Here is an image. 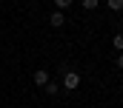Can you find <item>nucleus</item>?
Instances as JSON below:
<instances>
[{"mask_svg": "<svg viewBox=\"0 0 123 108\" xmlns=\"http://www.w3.org/2000/svg\"><path fill=\"white\" fill-rule=\"evenodd\" d=\"M66 91H77V85H80V74L74 71V68H69V71H63V82H60Z\"/></svg>", "mask_w": 123, "mask_h": 108, "instance_id": "1", "label": "nucleus"}, {"mask_svg": "<svg viewBox=\"0 0 123 108\" xmlns=\"http://www.w3.org/2000/svg\"><path fill=\"white\" fill-rule=\"evenodd\" d=\"M31 82H34V85H46V82H49V71H46V68H37V71L31 74Z\"/></svg>", "mask_w": 123, "mask_h": 108, "instance_id": "2", "label": "nucleus"}, {"mask_svg": "<svg viewBox=\"0 0 123 108\" xmlns=\"http://www.w3.org/2000/svg\"><path fill=\"white\" fill-rule=\"evenodd\" d=\"M60 88H63V85H60V82H55V80H49L46 85H43V91H46V94H52V97H57V94H60Z\"/></svg>", "mask_w": 123, "mask_h": 108, "instance_id": "3", "label": "nucleus"}, {"mask_svg": "<svg viewBox=\"0 0 123 108\" xmlns=\"http://www.w3.org/2000/svg\"><path fill=\"white\" fill-rule=\"evenodd\" d=\"M49 23H52L55 28H60L63 23H66V14H63V11H52V17H49Z\"/></svg>", "mask_w": 123, "mask_h": 108, "instance_id": "4", "label": "nucleus"}, {"mask_svg": "<svg viewBox=\"0 0 123 108\" xmlns=\"http://www.w3.org/2000/svg\"><path fill=\"white\" fill-rule=\"evenodd\" d=\"M106 6L112 11H123V0H106Z\"/></svg>", "mask_w": 123, "mask_h": 108, "instance_id": "5", "label": "nucleus"}, {"mask_svg": "<svg viewBox=\"0 0 123 108\" xmlns=\"http://www.w3.org/2000/svg\"><path fill=\"white\" fill-rule=\"evenodd\" d=\"M97 6H100V0H83V9H86V11H94Z\"/></svg>", "mask_w": 123, "mask_h": 108, "instance_id": "6", "label": "nucleus"}, {"mask_svg": "<svg viewBox=\"0 0 123 108\" xmlns=\"http://www.w3.org/2000/svg\"><path fill=\"white\" fill-rule=\"evenodd\" d=\"M112 46H115L117 51H123V34H115V37H112Z\"/></svg>", "mask_w": 123, "mask_h": 108, "instance_id": "7", "label": "nucleus"}, {"mask_svg": "<svg viewBox=\"0 0 123 108\" xmlns=\"http://www.w3.org/2000/svg\"><path fill=\"white\" fill-rule=\"evenodd\" d=\"M74 0H55V6H57V11H63V9H69Z\"/></svg>", "mask_w": 123, "mask_h": 108, "instance_id": "8", "label": "nucleus"}, {"mask_svg": "<svg viewBox=\"0 0 123 108\" xmlns=\"http://www.w3.org/2000/svg\"><path fill=\"white\" fill-rule=\"evenodd\" d=\"M115 65H117V68H120V71H123V51L117 54V60H115Z\"/></svg>", "mask_w": 123, "mask_h": 108, "instance_id": "9", "label": "nucleus"}]
</instances>
